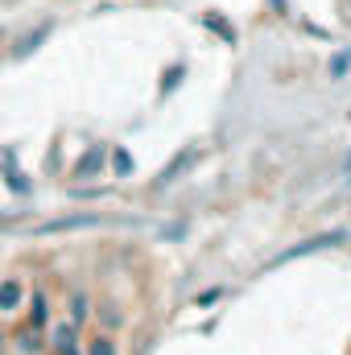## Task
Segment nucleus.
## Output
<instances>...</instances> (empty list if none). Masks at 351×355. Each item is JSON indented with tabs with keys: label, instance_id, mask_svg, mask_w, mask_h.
Wrapping results in <instances>:
<instances>
[{
	"label": "nucleus",
	"instance_id": "nucleus-1",
	"mask_svg": "<svg viewBox=\"0 0 351 355\" xmlns=\"http://www.w3.org/2000/svg\"><path fill=\"white\" fill-rule=\"evenodd\" d=\"M25 306V281L21 277H0V314L12 318Z\"/></svg>",
	"mask_w": 351,
	"mask_h": 355
},
{
	"label": "nucleus",
	"instance_id": "nucleus-2",
	"mask_svg": "<svg viewBox=\"0 0 351 355\" xmlns=\"http://www.w3.org/2000/svg\"><path fill=\"white\" fill-rule=\"evenodd\" d=\"M67 314H71V327H75V331L91 318V297L83 293V289H71V297H67Z\"/></svg>",
	"mask_w": 351,
	"mask_h": 355
},
{
	"label": "nucleus",
	"instance_id": "nucleus-3",
	"mask_svg": "<svg viewBox=\"0 0 351 355\" xmlns=\"http://www.w3.org/2000/svg\"><path fill=\"white\" fill-rule=\"evenodd\" d=\"M103 170V145H91L87 157H79V166H75V178H95Z\"/></svg>",
	"mask_w": 351,
	"mask_h": 355
},
{
	"label": "nucleus",
	"instance_id": "nucleus-4",
	"mask_svg": "<svg viewBox=\"0 0 351 355\" xmlns=\"http://www.w3.org/2000/svg\"><path fill=\"white\" fill-rule=\"evenodd\" d=\"M87 355H120V352H116V339H112L108 331H99V335L87 343Z\"/></svg>",
	"mask_w": 351,
	"mask_h": 355
},
{
	"label": "nucleus",
	"instance_id": "nucleus-5",
	"mask_svg": "<svg viewBox=\"0 0 351 355\" xmlns=\"http://www.w3.org/2000/svg\"><path fill=\"white\" fill-rule=\"evenodd\" d=\"M29 310H33V314H29V327H33V331H42V327H46V293H33Z\"/></svg>",
	"mask_w": 351,
	"mask_h": 355
},
{
	"label": "nucleus",
	"instance_id": "nucleus-6",
	"mask_svg": "<svg viewBox=\"0 0 351 355\" xmlns=\"http://www.w3.org/2000/svg\"><path fill=\"white\" fill-rule=\"evenodd\" d=\"M99 310H103V314H99V322H103V331H112V327H120V322H124L116 306H99Z\"/></svg>",
	"mask_w": 351,
	"mask_h": 355
},
{
	"label": "nucleus",
	"instance_id": "nucleus-7",
	"mask_svg": "<svg viewBox=\"0 0 351 355\" xmlns=\"http://www.w3.org/2000/svg\"><path fill=\"white\" fill-rule=\"evenodd\" d=\"M46 33H50V29H46V25H42V29H33V33H29V37H25V42H21V46H17V54H29V50H33V46H37V42H42V37H46Z\"/></svg>",
	"mask_w": 351,
	"mask_h": 355
},
{
	"label": "nucleus",
	"instance_id": "nucleus-8",
	"mask_svg": "<svg viewBox=\"0 0 351 355\" xmlns=\"http://www.w3.org/2000/svg\"><path fill=\"white\" fill-rule=\"evenodd\" d=\"M112 166H116L120 174H128V170H132V162H128V153H124V149H116V157H112Z\"/></svg>",
	"mask_w": 351,
	"mask_h": 355
},
{
	"label": "nucleus",
	"instance_id": "nucleus-9",
	"mask_svg": "<svg viewBox=\"0 0 351 355\" xmlns=\"http://www.w3.org/2000/svg\"><path fill=\"white\" fill-rule=\"evenodd\" d=\"M348 166H351V157H348Z\"/></svg>",
	"mask_w": 351,
	"mask_h": 355
},
{
	"label": "nucleus",
	"instance_id": "nucleus-10",
	"mask_svg": "<svg viewBox=\"0 0 351 355\" xmlns=\"http://www.w3.org/2000/svg\"><path fill=\"white\" fill-rule=\"evenodd\" d=\"M79 355H83V352H79Z\"/></svg>",
	"mask_w": 351,
	"mask_h": 355
}]
</instances>
